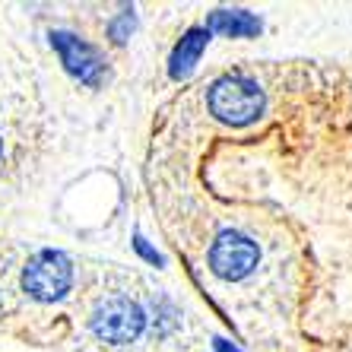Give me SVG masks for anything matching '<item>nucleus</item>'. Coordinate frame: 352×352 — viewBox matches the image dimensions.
<instances>
[{"label": "nucleus", "instance_id": "7ed1b4c3", "mask_svg": "<svg viewBox=\"0 0 352 352\" xmlns=\"http://www.w3.org/2000/svg\"><path fill=\"white\" fill-rule=\"evenodd\" d=\"M143 324H146V318L140 311V305L124 298V295H115V298L102 302L96 318H92V330L105 343H131V340L140 336Z\"/></svg>", "mask_w": 352, "mask_h": 352}, {"label": "nucleus", "instance_id": "9b49d317", "mask_svg": "<svg viewBox=\"0 0 352 352\" xmlns=\"http://www.w3.org/2000/svg\"><path fill=\"white\" fill-rule=\"evenodd\" d=\"M0 156H3V146H0Z\"/></svg>", "mask_w": 352, "mask_h": 352}, {"label": "nucleus", "instance_id": "9d476101", "mask_svg": "<svg viewBox=\"0 0 352 352\" xmlns=\"http://www.w3.org/2000/svg\"><path fill=\"white\" fill-rule=\"evenodd\" d=\"M216 352H238V349L232 343H222V340H219V343H216Z\"/></svg>", "mask_w": 352, "mask_h": 352}, {"label": "nucleus", "instance_id": "39448f33", "mask_svg": "<svg viewBox=\"0 0 352 352\" xmlns=\"http://www.w3.org/2000/svg\"><path fill=\"white\" fill-rule=\"evenodd\" d=\"M51 45L58 48L64 67L80 82H86V86H98V82H102L105 64H102V58H98V51L92 48V45H86L82 38H76V35H70V32H54L51 35Z\"/></svg>", "mask_w": 352, "mask_h": 352}, {"label": "nucleus", "instance_id": "0eeeda50", "mask_svg": "<svg viewBox=\"0 0 352 352\" xmlns=\"http://www.w3.org/2000/svg\"><path fill=\"white\" fill-rule=\"evenodd\" d=\"M210 32H222L232 35V38H241V35H257L261 32V19L248 10H216L210 23H206Z\"/></svg>", "mask_w": 352, "mask_h": 352}, {"label": "nucleus", "instance_id": "20e7f679", "mask_svg": "<svg viewBox=\"0 0 352 352\" xmlns=\"http://www.w3.org/2000/svg\"><path fill=\"white\" fill-rule=\"evenodd\" d=\"M254 263H257L254 241H248V238L238 235V232L219 235L213 251H210V267H213V273L222 279H241L245 273H251Z\"/></svg>", "mask_w": 352, "mask_h": 352}, {"label": "nucleus", "instance_id": "423d86ee", "mask_svg": "<svg viewBox=\"0 0 352 352\" xmlns=\"http://www.w3.org/2000/svg\"><path fill=\"white\" fill-rule=\"evenodd\" d=\"M206 41H210V29H190L184 38L178 41V48L172 51V60H168V74L175 76V80H181V76H188L190 70H194V64L200 60V54H204Z\"/></svg>", "mask_w": 352, "mask_h": 352}, {"label": "nucleus", "instance_id": "6e6552de", "mask_svg": "<svg viewBox=\"0 0 352 352\" xmlns=\"http://www.w3.org/2000/svg\"><path fill=\"white\" fill-rule=\"evenodd\" d=\"M133 29V16L131 13H124L121 19H115V23H111V38L115 41H127V32H131Z\"/></svg>", "mask_w": 352, "mask_h": 352}, {"label": "nucleus", "instance_id": "1a4fd4ad", "mask_svg": "<svg viewBox=\"0 0 352 352\" xmlns=\"http://www.w3.org/2000/svg\"><path fill=\"white\" fill-rule=\"evenodd\" d=\"M137 251H140V254H143V257H146V261L159 263V254H156V251H153V248L146 245V241H143V238H137Z\"/></svg>", "mask_w": 352, "mask_h": 352}, {"label": "nucleus", "instance_id": "f257e3e1", "mask_svg": "<svg viewBox=\"0 0 352 352\" xmlns=\"http://www.w3.org/2000/svg\"><path fill=\"white\" fill-rule=\"evenodd\" d=\"M263 108V96L257 89V82L245 80V76H226L210 89V111L219 121L241 127L251 124Z\"/></svg>", "mask_w": 352, "mask_h": 352}, {"label": "nucleus", "instance_id": "f03ea898", "mask_svg": "<svg viewBox=\"0 0 352 352\" xmlns=\"http://www.w3.org/2000/svg\"><path fill=\"white\" fill-rule=\"evenodd\" d=\"M70 279H74V267L60 251H38L32 261L25 263L23 286L35 298L51 302V298H60L70 289Z\"/></svg>", "mask_w": 352, "mask_h": 352}]
</instances>
